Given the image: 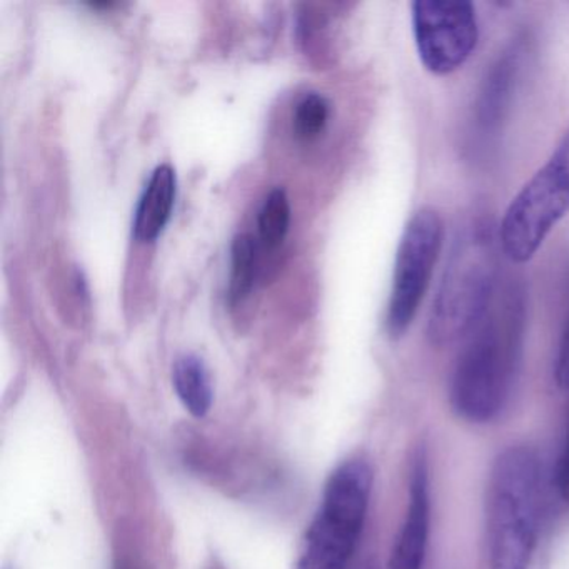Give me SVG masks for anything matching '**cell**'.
Wrapping results in <instances>:
<instances>
[{
	"label": "cell",
	"instance_id": "cell-1",
	"mask_svg": "<svg viewBox=\"0 0 569 569\" xmlns=\"http://www.w3.org/2000/svg\"><path fill=\"white\" fill-rule=\"evenodd\" d=\"M525 316L519 296H506L481 319L449 385V399L459 418L485 425L501 415L511 398L522 351Z\"/></svg>",
	"mask_w": 569,
	"mask_h": 569
},
{
	"label": "cell",
	"instance_id": "cell-2",
	"mask_svg": "<svg viewBox=\"0 0 569 569\" xmlns=\"http://www.w3.org/2000/svg\"><path fill=\"white\" fill-rule=\"evenodd\" d=\"M541 468L529 446H509L496 458L486 498L488 569H529L538 546Z\"/></svg>",
	"mask_w": 569,
	"mask_h": 569
},
{
	"label": "cell",
	"instance_id": "cell-3",
	"mask_svg": "<svg viewBox=\"0 0 569 569\" xmlns=\"http://www.w3.org/2000/svg\"><path fill=\"white\" fill-rule=\"evenodd\" d=\"M496 274L498 261L491 232L482 226H469L456 239L429 312L431 345H451L481 322L491 306Z\"/></svg>",
	"mask_w": 569,
	"mask_h": 569
},
{
	"label": "cell",
	"instance_id": "cell-4",
	"mask_svg": "<svg viewBox=\"0 0 569 569\" xmlns=\"http://www.w3.org/2000/svg\"><path fill=\"white\" fill-rule=\"evenodd\" d=\"M371 466L349 459L326 482L296 569H348L368 515Z\"/></svg>",
	"mask_w": 569,
	"mask_h": 569
},
{
	"label": "cell",
	"instance_id": "cell-5",
	"mask_svg": "<svg viewBox=\"0 0 569 569\" xmlns=\"http://www.w3.org/2000/svg\"><path fill=\"white\" fill-rule=\"evenodd\" d=\"M569 212V131L535 178L512 199L499 228L502 251L526 262Z\"/></svg>",
	"mask_w": 569,
	"mask_h": 569
},
{
	"label": "cell",
	"instance_id": "cell-6",
	"mask_svg": "<svg viewBox=\"0 0 569 569\" xmlns=\"http://www.w3.org/2000/svg\"><path fill=\"white\" fill-rule=\"evenodd\" d=\"M441 244L442 222L438 212L432 209L416 212L409 219L396 252L391 298L386 318V326L392 338L405 335L415 321L431 281Z\"/></svg>",
	"mask_w": 569,
	"mask_h": 569
},
{
	"label": "cell",
	"instance_id": "cell-7",
	"mask_svg": "<svg viewBox=\"0 0 569 569\" xmlns=\"http://www.w3.org/2000/svg\"><path fill=\"white\" fill-rule=\"evenodd\" d=\"M411 11L412 32L422 66L439 76L461 68L478 42V21L472 4L418 0Z\"/></svg>",
	"mask_w": 569,
	"mask_h": 569
},
{
	"label": "cell",
	"instance_id": "cell-8",
	"mask_svg": "<svg viewBox=\"0 0 569 569\" xmlns=\"http://www.w3.org/2000/svg\"><path fill=\"white\" fill-rule=\"evenodd\" d=\"M431 499H429L428 465L422 452L412 465L408 508L396 536L388 569H422L428 551Z\"/></svg>",
	"mask_w": 569,
	"mask_h": 569
},
{
	"label": "cell",
	"instance_id": "cell-9",
	"mask_svg": "<svg viewBox=\"0 0 569 569\" xmlns=\"http://www.w3.org/2000/svg\"><path fill=\"white\" fill-rule=\"evenodd\" d=\"M176 199V172L169 164L154 169L134 218V236L142 242L154 241L171 218Z\"/></svg>",
	"mask_w": 569,
	"mask_h": 569
},
{
	"label": "cell",
	"instance_id": "cell-10",
	"mask_svg": "<svg viewBox=\"0 0 569 569\" xmlns=\"http://www.w3.org/2000/svg\"><path fill=\"white\" fill-rule=\"evenodd\" d=\"M172 385L184 408L194 418H204L212 405L211 376L196 355H182L172 366Z\"/></svg>",
	"mask_w": 569,
	"mask_h": 569
},
{
	"label": "cell",
	"instance_id": "cell-11",
	"mask_svg": "<svg viewBox=\"0 0 569 569\" xmlns=\"http://www.w3.org/2000/svg\"><path fill=\"white\" fill-rule=\"evenodd\" d=\"M291 222V206L284 189H272L259 211V236L268 248H278L284 241Z\"/></svg>",
	"mask_w": 569,
	"mask_h": 569
},
{
	"label": "cell",
	"instance_id": "cell-12",
	"mask_svg": "<svg viewBox=\"0 0 569 569\" xmlns=\"http://www.w3.org/2000/svg\"><path fill=\"white\" fill-rule=\"evenodd\" d=\"M232 269L229 298L232 302L242 301L251 291L254 278L256 244L249 234L236 236L232 241Z\"/></svg>",
	"mask_w": 569,
	"mask_h": 569
},
{
	"label": "cell",
	"instance_id": "cell-13",
	"mask_svg": "<svg viewBox=\"0 0 569 569\" xmlns=\"http://www.w3.org/2000/svg\"><path fill=\"white\" fill-rule=\"evenodd\" d=\"M512 68L515 66H512L511 58H505L492 69L491 76L486 81L481 106H479V116L485 124L491 126L492 122L498 121L499 112L505 108L512 79Z\"/></svg>",
	"mask_w": 569,
	"mask_h": 569
},
{
	"label": "cell",
	"instance_id": "cell-14",
	"mask_svg": "<svg viewBox=\"0 0 569 569\" xmlns=\"http://www.w3.org/2000/svg\"><path fill=\"white\" fill-rule=\"evenodd\" d=\"M328 116L329 104L325 96L318 94V92H309L296 106L295 121H292L296 136L302 141H311V139L318 138L325 129L326 122H328Z\"/></svg>",
	"mask_w": 569,
	"mask_h": 569
},
{
	"label": "cell",
	"instance_id": "cell-15",
	"mask_svg": "<svg viewBox=\"0 0 569 569\" xmlns=\"http://www.w3.org/2000/svg\"><path fill=\"white\" fill-rule=\"evenodd\" d=\"M555 381L559 389L569 391V316L556 356Z\"/></svg>",
	"mask_w": 569,
	"mask_h": 569
},
{
	"label": "cell",
	"instance_id": "cell-16",
	"mask_svg": "<svg viewBox=\"0 0 569 569\" xmlns=\"http://www.w3.org/2000/svg\"><path fill=\"white\" fill-rule=\"evenodd\" d=\"M555 482L558 495L566 505H569V435L556 465Z\"/></svg>",
	"mask_w": 569,
	"mask_h": 569
},
{
	"label": "cell",
	"instance_id": "cell-17",
	"mask_svg": "<svg viewBox=\"0 0 569 569\" xmlns=\"http://www.w3.org/2000/svg\"><path fill=\"white\" fill-rule=\"evenodd\" d=\"M114 569H149L144 559L132 548H121L116 552Z\"/></svg>",
	"mask_w": 569,
	"mask_h": 569
},
{
	"label": "cell",
	"instance_id": "cell-18",
	"mask_svg": "<svg viewBox=\"0 0 569 569\" xmlns=\"http://www.w3.org/2000/svg\"><path fill=\"white\" fill-rule=\"evenodd\" d=\"M211 569H224V568H222L221 565H218V562H216V565L211 566Z\"/></svg>",
	"mask_w": 569,
	"mask_h": 569
}]
</instances>
